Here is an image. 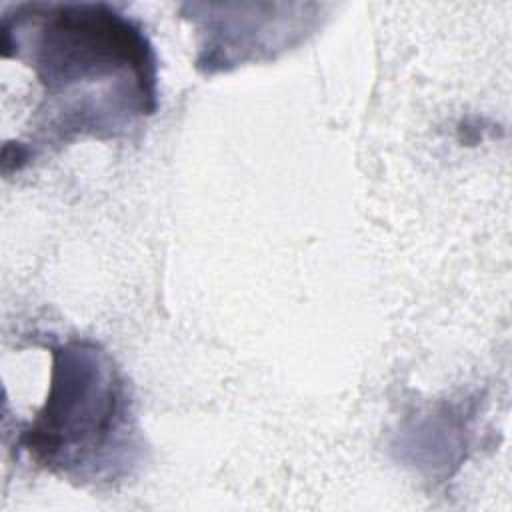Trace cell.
Returning <instances> with one entry per match:
<instances>
[{
	"label": "cell",
	"mask_w": 512,
	"mask_h": 512,
	"mask_svg": "<svg viewBox=\"0 0 512 512\" xmlns=\"http://www.w3.org/2000/svg\"><path fill=\"white\" fill-rule=\"evenodd\" d=\"M14 50L42 86L40 134H116L156 108L152 48L136 22L106 4H24L2 22Z\"/></svg>",
	"instance_id": "cell-1"
},
{
	"label": "cell",
	"mask_w": 512,
	"mask_h": 512,
	"mask_svg": "<svg viewBox=\"0 0 512 512\" xmlns=\"http://www.w3.org/2000/svg\"><path fill=\"white\" fill-rule=\"evenodd\" d=\"M126 416L124 386L110 358L72 342L54 352L50 394L22 444L38 464L62 474L98 472L120 442Z\"/></svg>",
	"instance_id": "cell-2"
}]
</instances>
